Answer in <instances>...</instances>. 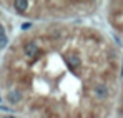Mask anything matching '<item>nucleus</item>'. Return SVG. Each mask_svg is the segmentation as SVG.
<instances>
[{
	"label": "nucleus",
	"instance_id": "f257e3e1",
	"mask_svg": "<svg viewBox=\"0 0 123 118\" xmlns=\"http://www.w3.org/2000/svg\"><path fill=\"white\" fill-rule=\"evenodd\" d=\"M65 63H67V67H68L70 72H77L82 67V57L77 55V53H68L65 57Z\"/></svg>",
	"mask_w": 123,
	"mask_h": 118
},
{
	"label": "nucleus",
	"instance_id": "f03ea898",
	"mask_svg": "<svg viewBox=\"0 0 123 118\" xmlns=\"http://www.w3.org/2000/svg\"><path fill=\"white\" fill-rule=\"evenodd\" d=\"M23 53H25V57L30 60L37 58L38 57V53H40V48H38V45L35 43V42H28V43H25L23 45Z\"/></svg>",
	"mask_w": 123,
	"mask_h": 118
},
{
	"label": "nucleus",
	"instance_id": "7ed1b4c3",
	"mask_svg": "<svg viewBox=\"0 0 123 118\" xmlns=\"http://www.w3.org/2000/svg\"><path fill=\"white\" fill-rule=\"evenodd\" d=\"M108 93H110V90H108V87H106L105 83H98V85L93 87V97H95V98L105 100L108 97Z\"/></svg>",
	"mask_w": 123,
	"mask_h": 118
},
{
	"label": "nucleus",
	"instance_id": "20e7f679",
	"mask_svg": "<svg viewBox=\"0 0 123 118\" xmlns=\"http://www.w3.org/2000/svg\"><path fill=\"white\" fill-rule=\"evenodd\" d=\"M22 98H23V93H22L20 88H13V90H10V92L7 93V101H8V103H12V105L20 103Z\"/></svg>",
	"mask_w": 123,
	"mask_h": 118
},
{
	"label": "nucleus",
	"instance_id": "39448f33",
	"mask_svg": "<svg viewBox=\"0 0 123 118\" xmlns=\"http://www.w3.org/2000/svg\"><path fill=\"white\" fill-rule=\"evenodd\" d=\"M12 5H13V8H15L18 13H23V12L28 10V2H27V0H15Z\"/></svg>",
	"mask_w": 123,
	"mask_h": 118
},
{
	"label": "nucleus",
	"instance_id": "423d86ee",
	"mask_svg": "<svg viewBox=\"0 0 123 118\" xmlns=\"http://www.w3.org/2000/svg\"><path fill=\"white\" fill-rule=\"evenodd\" d=\"M7 45H8V37H7V35H2V37H0V50L5 48Z\"/></svg>",
	"mask_w": 123,
	"mask_h": 118
},
{
	"label": "nucleus",
	"instance_id": "0eeeda50",
	"mask_svg": "<svg viewBox=\"0 0 123 118\" xmlns=\"http://www.w3.org/2000/svg\"><path fill=\"white\" fill-rule=\"evenodd\" d=\"M30 27H32V23H30V22H28V23H23V25H22V30H28Z\"/></svg>",
	"mask_w": 123,
	"mask_h": 118
},
{
	"label": "nucleus",
	"instance_id": "6e6552de",
	"mask_svg": "<svg viewBox=\"0 0 123 118\" xmlns=\"http://www.w3.org/2000/svg\"><path fill=\"white\" fill-rule=\"evenodd\" d=\"M2 35H5V27L0 23V37H2Z\"/></svg>",
	"mask_w": 123,
	"mask_h": 118
},
{
	"label": "nucleus",
	"instance_id": "1a4fd4ad",
	"mask_svg": "<svg viewBox=\"0 0 123 118\" xmlns=\"http://www.w3.org/2000/svg\"><path fill=\"white\" fill-rule=\"evenodd\" d=\"M3 118H15V117H12V115H5Z\"/></svg>",
	"mask_w": 123,
	"mask_h": 118
},
{
	"label": "nucleus",
	"instance_id": "9d476101",
	"mask_svg": "<svg viewBox=\"0 0 123 118\" xmlns=\"http://www.w3.org/2000/svg\"><path fill=\"white\" fill-rule=\"evenodd\" d=\"M0 110H5V108H3V106H0Z\"/></svg>",
	"mask_w": 123,
	"mask_h": 118
},
{
	"label": "nucleus",
	"instance_id": "9b49d317",
	"mask_svg": "<svg viewBox=\"0 0 123 118\" xmlns=\"http://www.w3.org/2000/svg\"><path fill=\"white\" fill-rule=\"evenodd\" d=\"M122 77H123V68H122Z\"/></svg>",
	"mask_w": 123,
	"mask_h": 118
},
{
	"label": "nucleus",
	"instance_id": "f8f14e48",
	"mask_svg": "<svg viewBox=\"0 0 123 118\" xmlns=\"http://www.w3.org/2000/svg\"><path fill=\"white\" fill-rule=\"evenodd\" d=\"M0 101H2V98H0Z\"/></svg>",
	"mask_w": 123,
	"mask_h": 118
}]
</instances>
